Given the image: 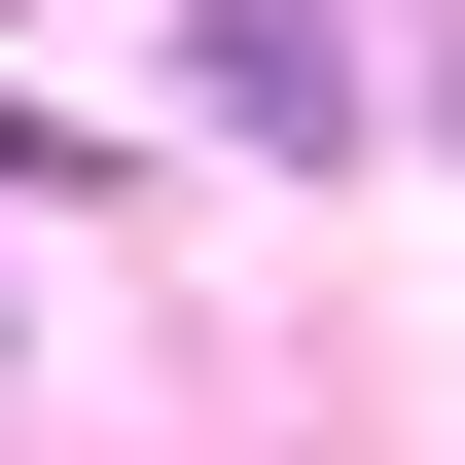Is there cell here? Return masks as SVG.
<instances>
[{"instance_id":"obj_1","label":"cell","mask_w":465,"mask_h":465,"mask_svg":"<svg viewBox=\"0 0 465 465\" xmlns=\"http://www.w3.org/2000/svg\"><path fill=\"white\" fill-rule=\"evenodd\" d=\"M179 108H215L251 179H287V143H358V0H215V36H179Z\"/></svg>"},{"instance_id":"obj_3","label":"cell","mask_w":465,"mask_h":465,"mask_svg":"<svg viewBox=\"0 0 465 465\" xmlns=\"http://www.w3.org/2000/svg\"><path fill=\"white\" fill-rule=\"evenodd\" d=\"M430 143H465V36H430Z\"/></svg>"},{"instance_id":"obj_2","label":"cell","mask_w":465,"mask_h":465,"mask_svg":"<svg viewBox=\"0 0 465 465\" xmlns=\"http://www.w3.org/2000/svg\"><path fill=\"white\" fill-rule=\"evenodd\" d=\"M108 179H143V143H72L36 72H0V215H108Z\"/></svg>"}]
</instances>
